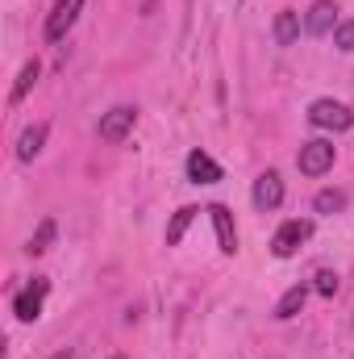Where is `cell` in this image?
<instances>
[{"instance_id": "cell-14", "label": "cell", "mask_w": 354, "mask_h": 359, "mask_svg": "<svg viewBox=\"0 0 354 359\" xmlns=\"http://www.w3.org/2000/svg\"><path fill=\"white\" fill-rule=\"evenodd\" d=\"M196 213H200L196 205H183L176 217L167 222V247H179V243H183V234H187V226L196 222Z\"/></svg>"}, {"instance_id": "cell-15", "label": "cell", "mask_w": 354, "mask_h": 359, "mask_svg": "<svg viewBox=\"0 0 354 359\" xmlns=\"http://www.w3.org/2000/svg\"><path fill=\"white\" fill-rule=\"evenodd\" d=\"M313 209H317V213H342V209H346V192H338V188H321V192L313 196Z\"/></svg>"}, {"instance_id": "cell-12", "label": "cell", "mask_w": 354, "mask_h": 359, "mask_svg": "<svg viewBox=\"0 0 354 359\" xmlns=\"http://www.w3.org/2000/svg\"><path fill=\"white\" fill-rule=\"evenodd\" d=\"M42 147H46V126H42V121H34V126L17 138V159H21V163H29V159H38V155H42Z\"/></svg>"}, {"instance_id": "cell-18", "label": "cell", "mask_w": 354, "mask_h": 359, "mask_svg": "<svg viewBox=\"0 0 354 359\" xmlns=\"http://www.w3.org/2000/svg\"><path fill=\"white\" fill-rule=\"evenodd\" d=\"M313 288H317L321 297H334V292H338V271L321 268V271H317V276H313Z\"/></svg>"}, {"instance_id": "cell-4", "label": "cell", "mask_w": 354, "mask_h": 359, "mask_svg": "<svg viewBox=\"0 0 354 359\" xmlns=\"http://www.w3.org/2000/svg\"><path fill=\"white\" fill-rule=\"evenodd\" d=\"M134 121H138V109L134 104H117V109H108L100 117V138L104 142H125V134L134 130Z\"/></svg>"}, {"instance_id": "cell-6", "label": "cell", "mask_w": 354, "mask_h": 359, "mask_svg": "<svg viewBox=\"0 0 354 359\" xmlns=\"http://www.w3.org/2000/svg\"><path fill=\"white\" fill-rule=\"evenodd\" d=\"M80 13H84V0H59V4H55V13L46 17V42H63Z\"/></svg>"}, {"instance_id": "cell-3", "label": "cell", "mask_w": 354, "mask_h": 359, "mask_svg": "<svg viewBox=\"0 0 354 359\" xmlns=\"http://www.w3.org/2000/svg\"><path fill=\"white\" fill-rule=\"evenodd\" d=\"M334 159H338L334 142H325V138H313V142H304V147H300V155H296V168H300V176H325V172L334 168Z\"/></svg>"}, {"instance_id": "cell-5", "label": "cell", "mask_w": 354, "mask_h": 359, "mask_svg": "<svg viewBox=\"0 0 354 359\" xmlns=\"http://www.w3.org/2000/svg\"><path fill=\"white\" fill-rule=\"evenodd\" d=\"M46 292H50L46 280H34L29 288H21V292L13 297V313H17V322H38V318H42V301H46Z\"/></svg>"}, {"instance_id": "cell-19", "label": "cell", "mask_w": 354, "mask_h": 359, "mask_svg": "<svg viewBox=\"0 0 354 359\" xmlns=\"http://www.w3.org/2000/svg\"><path fill=\"white\" fill-rule=\"evenodd\" d=\"M334 46H338V50H346V55L354 50V17H346V21L334 29Z\"/></svg>"}, {"instance_id": "cell-13", "label": "cell", "mask_w": 354, "mask_h": 359, "mask_svg": "<svg viewBox=\"0 0 354 359\" xmlns=\"http://www.w3.org/2000/svg\"><path fill=\"white\" fill-rule=\"evenodd\" d=\"M296 38H300V13L283 8V13L275 17V42H279V46H292Z\"/></svg>"}, {"instance_id": "cell-2", "label": "cell", "mask_w": 354, "mask_h": 359, "mask_svg": "<svg viewBox=\"0 0 354 359\" xmlns=\"http://www.w3.org/2000/svg\"><path fill=\"white\" fill-rule=\"evenodd\" d=\"M309 238H313V222L292 217V222H283V226L275 230V238H271V255H275V259H292Z\"/></svg>"}, {"instance_id": "cell-20", "label": "cell", "mask_w": 354, "mask_h": 359, "mask_svg": "<svg viewBox=\"0 0 354 359\" xmlns=\"http://www.w3.org/2000/svg\"><path fill=\"white\" fill-rule=\"evenodd\" d=\"M50 359H71V351H67V347H63V351H55V355Z\"/></svg>"}, {"instance_id": "cell-11", "label": "cell", "mask_w": 354, "mask_h": 359, "mask_svg": "<svg viewBox=\"0 0 354 359\" xmlns=\"http://www.w3.org/2000/svg\"><path fill=\"white\" fill-rule=\"evenodd\" d=\"M304 301H309V284H292V288L275 301V313H271V318H275V322H288V318H296V313L304 309Z\"/></svg>"}, {"instance_id": "cell-8", "label": "cell", "mask_w": 354, "mask_h": 359, "mask_svg": "<svg viewBox=\"0 0 354 359\" xmlns=\"http://www.w3.org/2000/svg\"><path fill=\"white\" fill-rule=\"evenodd\" d=\"M208 217H213V230H217V247L225 255L238 251V226H234V213L225 205H208Z\"/></svg>"}, {"instance_id": "cell-9", "label": "cell", "mask_w": 354, "mask_h": 359, "mask_svg": "<svg viewBox=\"0 0 354 359\" xmlns=\"http://www.w3.org/2000/svg\"><path fill=\"white\" fill-rule=\"evenodd\" d=\"M279 205H283V180H279V172H263L255 180V209L271 213Z\"/></svg>"}, {"instance_id": "cell-16", "label": "cell", "mask_w": 354, "mask_h": 359, "mask_svg": "<svg viewBox=\"0 0 354 359\" xmlns=\"http://www.w3.org/2000/svg\"><path fill=\"white\" fill-rule=\"evenodd\" d=\"M38 76H42V67H38V59H29V63L21 67V76H17V84H13V104L25 100V92L38 84Z\"/></svg>"}, {"instance_id": "cell-10", "label": "cell", "mask_w": 354, "mask_h": 359, "mask_svg": "<svg viewBox=\"0 0 354 359\" xmlns=\"http://www.w3.org/2000/svg\"><path fill=\"white\" fill-rule=\"evenodd\" d=\"M221 176H225V172H221V163H217L213 155H204V151H192V155H187V180H192V184H217Z\"/></svg>"}, {"instance_id": "cell-7", "label": "cell", "mask_w": 354, "mask_h": 359, "mask_svg": "<svg viewBox=\"0 0 354 359\" xmlns=\"http://www.w3.org/2000/svg\"><path fill=\"white\" fill-rule=\"evenodd\" d=\"M334 29H338V4L334 0H313V8L304 17V34L309 38H325Z\"/></svg>"}, {"instance_id": "cell-1", "label": "cell", "mask_w": 354, "mask_h": 359, "mask_svg": "<svg viewBox=\"0 0 354 359\" xmlns=\"http://www.w3.org/2000/svg\"><path fill=\"white\" fill-rule=\"evenodd\" d=\"M309 121H313L317 130H334V134H346V130L354 126V113H351V104L321 96V100H313V104H309Z\"/></svg>"}, {"instance_id": "cell-21", "label": "cell", "mask_w": 354, "mask_h": 359, "mask_svg": "<svg viewBox=\"0 0 354 359\" xmlns=\"http://www.w3.org/2000/svg\"><path fill=\"white\" fill-rule=\"evenodd\" d=\"M113 359H125V355H113Z\"/></svg>"}, {"instance_id": "cell-17", "label": "cell", "mask_w": 354, "mask_h": 359, "mask_svg": "<svg viewBox=\"0 0 354 359\" xmlns=\"http://www.w3.org/2000/svg\"><path fill=\"white\" fill-rule=\"evenodd\" d=\"M50 243H55V222L46 217V222L38 226V234L29 238V247H25V251H29V255H46V251H50Z\"/></svg>"}]
</instances>
